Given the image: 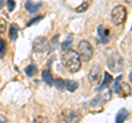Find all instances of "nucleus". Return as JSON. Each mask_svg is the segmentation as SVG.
<instances>
[{"instance_id": "nucleus-1", "label": "nucleus", "mask_w": 132, "mask_h": 123, "mask_svg": "<svg viewBox=\"0 0 132 123\" xmlns=\"http://www.w3.org/2000/svg\"><path fill=\"white\" fill-rule=\"evenodd\" d=\"M62 63L71 73H77L81 67V60L78 53L71 48L62 52Z\"/></svg>"}, {"instance_id": "nucleus-2", "label": "nucleus", "mask_w": 132, "mask_h": 123, "mask_svg": "<svg viewBox=\"0 0 132 123\" xmlns=\"http://www.w3.org/2000/svg\"><path fill=\"white\" fill-rule=\"evenodd\" d=\"M110 99H111V90L109 88L105 87L104 91H101V93L97 95L94 99H92L88 103H86V104H87V108H88V110L90 112L98 113V112L102 111L104 104L106 103V102H108Z\"/></svg>"}, {"instance_id": "nucleus-3", "label": "nucleus", "mask_w": 132, "mask_h": 123, "mask_svg": "<svg viewBox=\"0 0 132 123\" xmlns=\"http://www.w3.org/2000/svg\"><path fill=\"white\" fill-rule=\"evenodd\" d=\"M107 66L112 73H119L123 69V58L119 53H112L107 59Z\"/></svg>"}, {"instance_id": "nucleus-4", "label": "nucleus", "mask_w": 132, "mask_h": 123, "mask_svg": "<svg viewBox=\"0 0 132 123\" xmlns=\"http://www.w3.org/2000/svg\"><path fill=\"white\" fill-rule=\"evenodd\" d=\"M78 55H79L80 60L84 61H89L92 59L93 54H94V50L93 46L88 41H81V42L78 44Z\"/></svg>"}, {"instance_id": "nucleus-5", "label": "nucleus", "mask_w": 132, "mask_h": 123, "mask_svg": "<svg viewBox=\"0 0 132 123\" xmlns=\"http://www.w3.org/2000/svg\"><path fill=\"white\" fill-rule=\"evenodd\" d=\"M111 19L116 25H120L127 19V9L123 6H116L111 12Z\"/></svg>"}, {"instance_id": "nucleus-6", "label": "nucleus", "mask_w": 132, "mask_h": 123, "mask_svg": "<svg viewBox=\"0 0 132 123\" xmlns=\"http://www.w3.org/2000/svg\"><path fill=\"white\" fill-rule=\"evenodd\" d=\"M33 51L36 53H45L51 51L50 48V42L44 36H39L33 41Z\"/></svg>"}, {"instance_id": "nucleus-7", "label": "nucleus", "mask_w": 132, "mask_h": 123, "mask_svg": "<svg viewBox=\"0 0 132 123\" xmlns=\"http://www.w3.org/2000/svg\"><path fill=\"white\" fill-rule=\"evenodd\" d=\"M89 83L93 86H98L101 81V68L98 65H95L90 68L89 75H88Z\"/></svg>"}, {"instance_id": "nucleus-8", "label": "nucleus", "mask_w": 132, "mask_h": 123, "mask_svg": "<svg viewBox=\"0 0 132 123\" xmlns=\"http://www.w3.org/2000/svg\"><path fill=\"white\" fill-rule=\"evenodd\" d=\"M114 91L117 95H119L122 98H127L129 97L131 93H132V89L130 87V85L128 83H121L117 86V88L114 89Z\"/></svg>"}, {"instance_id": "nucleus-9", "label": "nucleus", "mask_w": 132, "mask_h": 123, "mask_svg": "<svg viewBox=\"0 0 132 123\" xmlns=\"http://www.w3.org/2000/svg\"><path fill=\"white\" fill-rule=\"evenodd\" d=\"M62 121H67V122H79L80 121V116L72 110H66L64 113H62L61 116Z\"/></svg>"}, {"instance_id": "nucleus-10", "label": "nucleus", "mask_w": 132, "mask_h": 123, "mask_svg": "<svg viewBox=\"0 0 132 123\" xmlns=\"http://www.w3.org/2000/svg\"><path fill=\"white\" fill-rule=\"evenodd\" d=\"M98 34H99V38H100V41H101L102 44H107L109 42V40H110V30L107 27L100 24V25L98 27Z\"/></svg>"}, {"instance_id": "nucleus-11", "label": "nucleus", "mask_w": 132, "mask_h": 123, "mask_svg": "<svg viewBox=\"0 0 132 123\" xmlns=\"http://www.w3.org/2000/svg\"><path fill=\"white\" fill-rule=\"evenodd\" d=\"M128 117H129V112H128V110L125 109V108H122V109L119 110L117 117H116V122H117V123L125 122L128 119Z\"/></svg>"}, {"instance_id": "nucleus-12", "label": "nucleus", "mask_w": 132, "mask_h": 123, "mask_svg": "<svg viewBox=\"0 0 132 123\" xmlns=\"http://www.w3.org/2000/svg\"><path fill=\"white\" fill-rule=\"evenodd\" d=\"M42 79L45 84H47L48 86H52L53 85V75L50 69H44L42 72Z\"/></svg>"}, {"instance_id": "nucleus-13", "label": "nucleus", "mask_w": 132, "mask_h": 123, "mask_svg": "<svg viewBox=\"0 0 132 123\" xmlns=\"http://www.w3.org/2000/svg\"><path fill=\"white\" fill-rule=\"evenodd\" d=\"M42 6L40 2H38V3H34L33 1H31V0H27V2H26V9H27V11H29V12H35V11H38L39 10V8Z\"/></svg>"}, {"instance_id": "nucleus-14", "label": "nucleus", "mask_w": 132, "mask_h": 123, "mask_svg": "<svg viewBox=\"0 0 132 123\" xmlns=\"http://www.w3.org/2000/svg\"><path fill=\"white\" fill-rule=\"evenodd\" d=\"M18 30H19V28L16 24L14 23H12L11 25H10V29H9V38L11 41H15L16 38H18Z\"/></svg>"}, {"instance_id": "nucleus-15", "label": "nucleus", "mask_w": 132, "mask_h": 123, "mask_svg": "<svg viewBox=\"0 0 132 123\" xmlns=\"http://www.w3.org/2000/svg\"><path fill=\"white\" fill-rule=\"evenodd\" d=\"M65 88L68 90V91H75L78 88V83L75 80H65Z\"/></svg>"}, {"instance_id": "nucleus-16", "label": "nucleus", "mask_w": 132, "mask_h": 123, "mask_svg": "<svg viewBox=\"0 0 132 123\" xmlns=\"http://www.w3.org/2000/svg\"><path fill=\"white\" fill-rule=\"evenodd\" d=\"M24 72H26V74L29 77H33L34 75H36V73H38V67H36L35 65H29V66L26 67Z\"/></svg>"}, {"instance_id": "nucleus-17", "label": "nucleus", "mask_w": 132, "mask_h": 123, "mask_svg": "<svg viewBox=\"0 0 132 123\" xmlns=\"http://www.w3.org/2000/svg\"><path fill=\"white\" fill-rule=\"evenodd\" d=\"M92 1H93V0H84L81 5L76 8V11L77 12H84V11H86L90 7V5H92Z\"/></svg>"}, {"instance_id": "nucleus-18", "label": "nucleus", "mask_w": 132, "mask_h": 123, "mask_svg": "<svg viewBox=\"0 0 132 123\" xmlns=\"http://www.w3.org/2000/svg\"><path fill=\"white\" fill-rule=\"evenodd\" d=\"M53 84H54L55 88L57 90H60V91H63L65 89V80L62 79V78H56L53 80Z\"/></svg>"}, {"instance_id": "nucleus-19", "label": "nucleus", "mask_w": 132, "mask_h": 123, "mask_svg": "<svg viewBox=\"0 0 132 123\" xmlns=\"http://www.w3.org/2000/svg\"><path fill=\"white\" fill-rule=\"evenodd\" d=\"M104 75H105V78H104V81L101 83V86H100V88H99L98 90H100V89H102V88H105L106 86H108L111 81H112V77H111V75L109 73H107V72H105L104 73Z\"/></svg>"}, {"instance_id": "nucleus-20", "label": "nucleus", "mask_w": 132, "mask_h": 123, "mask_svg": "<svg viewBox=\"0 0 132 123\" xmlns=\"http://www.w3.org/2000/svg\"><path fill=\"white\" fill-rule=\"evenodd\" d=\"M72 43H73V34H68V39L66 40L63 44H62V48H63V51L64 50H68V48L71 47Z\"/></svg>"}, {"instance_id": "nucleus-21", "label": "nucleus", "mask_w": 132, "mask_h": 123, "mask_svg": "<svg viewBox=\"0 0 132 123\" xmlns=\"http://www.w3.org/2000/svg\"><path fill=\"white\" fill-rule=\"evenodd\" d=\"M6 54V41L2 38H0V58H2Z\"/></svg>"}, {"instance_id": "nucleus-22", "label": "nucleus", "mask_w": 132, "mask_h": 123, "mask_svg": "<svg viewBox=\"0 0 132 123\" xmlns=\"http://www.w3.org/2000/svg\"><path fill=\"white\" fill-rule=\"evenodd\" d=\"M59 38H60L59 35H55L54 38L52 39L51 42H50V48H51V51H54L55 48H56V46H57L56 42H57V41H59Z\"/></svg>"}, {"instance_id": "nucleus-23", "label": "nucleus", "mask_w": 132, "mask_h": 123, "mask_svg": "<svg viewBox=\"0 0 132 123\" xmlns=\"http://www.w3.org/2000/svg\"><path fill=\"white\" fill-rule=\"evenodd\" d=\"M6 29H7V21L5 19L0 18V34L3 33L6 31Z\"/></svg>"}, {"instance_id": "nucleus-24", "label": "nucleus", "mask_w": 132, "mask_h": 123, "mask_svg": "<svg viewBox=\"0 0 132 123\" xmlns=\"http://www.w3.org/2000/svg\"><path fill=\"white\" fill-rule=\"evenodd\" d=\"M42 19H43V17H42V15H38V17L33 18V19L31 20V21H30V22H29V23H28V27H31V25H33V24H34V23H36V22H39V21H40V20H42Z\"/></svg>"}, {"instance_id": "nucleus-25", "label": "nucleus", "mask_w": 132, "mask_h": 123, "mask_svg": "<svg viewBox=\"0 0 132 123\" xmlns=\"http://www.w3.org/2000/svg\"><path fill=\"white\" fill-rule=\"evenodd\" d=\"M7 1H8V9H9V11H13L14 7H15L14 0H7Z\"/></svg>"}, {"instance_id": "nucleus-26", "label": "nucleus", "mask_w": 132, "mask_h": 123, "mask_svg": "<svg viewBox=\"0 0 132 123\" xmlns=\"http://www.w3.org/2000/svg\"><path fill=\"white\" fill-rule=\"evenodd\" d=\"M39 121H41V122H48V119L44 118V117H36L34 119V122H39Z\"/></svg>"}, {"instance_id": "nucleus-27", "label": "nucleus", "mask_w": 132, "mask_h": 123, "mask_svg": "<svg viewBox=\"0 0 132 123\" xmlns=\"http://www.w3.org/2000/svg\"><path fill=\"white\" fill-rule=\"evenodd\" d=\"M121 79H122V76L120 75V76H119V77H118V78H117V79H116V81H114V85H113V89H116V88H117V86H118L119 84H120V81H121Z\"/></svg>"}, {"instance_id": "nucleus-28", "label": "nucleus", "mask_w": 132, "mask_h": 123, "mask_svg": "<svg viewBox=\"0 0 132 123\" xmlns=\"http://www.w3.org/2000/svg\"><path fill=\"white\" fill-rule=\"evenodd\" d=\"M7 121H8V119H7L5 116L0 114V122H7Z\"/></svg>"}, {"instance_id": "nucleus-29", "label": "nucleus", "mask_w": 132, "mask_h": 123, "mask_svg": "<svg viewBox=\"0 0 132 123\" xmlns=\"http://www.w3.org/2000/svg\"><path fill=\"white\" fill-rule=\"evenodd\" d=\"M3 5H5V0H0V9L3 7Z\"/></svg>"}, {"instance_id": "nucleus-30", "label": "nucleus", "mask_w": 132, "mask_h": 123, "mask_svg": "<svg viewBox=\"0 0 132 123\" xmlns=\"http://www.w3.org/2000/svg\"><path fill=\"white\" fill-rule=\"evenodd\" d=\"M129 80H130L131 83H132V71H131V73L129 74Z\"/></svg>"}, {"instance_id": "nucleus-31", "label": "nucleus", "mask_w": 132, "mask_h": 123, "mask_svg": "<svg viewBox=\"0 0 132 123\" xmlns=\"http://www.w3.org/2000/svg\"><path fill=\"white\" fill-rule=\"evenodd\" d=\"M131 30H132V27H131Z\"/></svg>"}]
</instances>
